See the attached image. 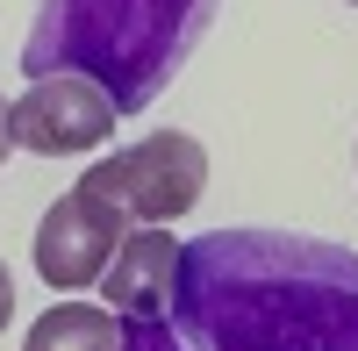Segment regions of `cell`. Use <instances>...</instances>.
Returning a JSON list of instances; mask_svg holds the SVG:
<instances>
[{
    "instance_id": "7",
    "label": "cell",
    "mask_w": 358,
    "mask_h": 351,
    "mask_svg": "<svg viewBox=\"0 0 358 351\" xmlns=\"http://www.w3.org/2000/svg\"><path fill=\"white\" fill-rule=\"evenodd\" d=\"M22 351H122V315L94 301H57L29 323Z\"/></svg>"
},
{
    "instance_id": "10",
    "label": "cell",
    "mask_w": 358,
    "mask_h": 351,
    "mask_svg": "<svg viewBox=\"0 0 358 351\" xmlns=\"http://www.w3.org/2000/svg\"><path fill=\"white\" fill-rule=\"evenodd\" d=\"M15 151V129H8V101H0V158Z\"/></svg>"
},
{
    "instance_id": "2",
    "label": "cell",
    "mask_w": 358,
    "mask_h": 351,
    "mask_svg": "<svg viewBox=\"0 0 358 351\" xmlns=\"http://www.w3.org/2000/svg\"><path fill=\"white\" fill-rule=\"evenodd\" d=\"M222 0H43L22 43V72H86L122 115H143L194 57Z\"/></svg>"
},
{
    "instance_id": "3",
    "label": "cell",
    "mask_w": 358,
    "mask_h": 351,
    "mask_svg": "<svg viewBox=\"0 0 358 351\" xmlns=\"http://www.w3.org/2000/svg\"><path fill=\"white\" fill-rule=\"evenodd\" d=\"M79 187L115 201L122 222H179L208 187V151L187 129H158V136L129 143V151L101 158L94 172H79Z\"/></svg>"
},
{
    "instance_id": "9",
    "label": "cell",
    "mask_w": 358,
    "mask_h": 351,
    "mask_svg": "<svg viewBox=\"0 0 358 351\" xmlns=\"http://www.w3.org/2000/svg\"><path fill=\"white\" fill-rule=\"evenodd\" d=\"M8 315H15V280H8V266H0V330H8Z\"/></svg>"
},
{
    "instance_id": "6",
    "label": "cell",
    "mask_w": 358,
    "mask_h": 351,
    "mask_svg": "<svg viewBox=\"0 0 358 351\" xmlns=\"http://www.w3.org/2000/svg\"><path fill=\"white\" fill-rule=\"evenodd\" d=\"M172 280H179V244L165 222H129L115 244L108 273L94 280L115 315H165L172 308Z\"/></svg>"
},
{
    "instance_id": "8",
    "label": "cell",
    "mask_w": 358,
    "mask_h": 351,
    "mask_svg": "<svg viewBox=\"0 0 358 351\" xmlns=\"http://www.w3.org/2000/svg\"><path fill=\"white\" fill-rule=\"evenodd\" d=\"M122 351H187L165 315H122Z\"/></svg>"
},
{
    "instance_id": "1",
    "label": "cell",
    "mask_w": 358,
    "mask_h": 351,
    "mask_svg": "<svg viewBox=\"0 0 358 351\" xmlns=\"http://www.w3.org/2000/svg\"><path fill=\"white\" fill-rule=\"evenodd\" d=\"M165 323L187 351H358V251L301 229L179 244Z\"/></svg>"
},
{
    "instance_id": "11",
    "label": "cell",
    "mask_w": 358,
    "mask_h": 351,
    "mask_svg": "<svg viewBox=\"0 0 358 351\" xmlns=\"http://www.w3.org/2000/svg\"><path fill=\"white\" fill-rule=\"evenodd\" d=\"M351 8H358V0H351Z\"/></svg>"
},
{
    "instance_id": "5",
    "label": "cell",
    "mask_w": 358,
    "mask_h": 351,
    "mask_svg": "<svg viewBox=\"0 0 358 351\" xmlns=\"http://www.w3.org/2000/svg\"><path fill=\"white\" fill-rule=\"evenodd\" d=\"M122 229H129L122 208L101 201V194H86V187H72L65 201H50L43 229H36V273H43V287H57V294L94 287L108 273L115 244H122Z\"/></svg>"
},
{
    "instance_id": "4",
    "label": "cell",
    "mask_w": 358,
    "mask_h": 351,
    "mask_svg": "<svg viewBox=\"0 0 358 351\" xmlns=\"http://www.w3.org/2000/svg\"><path fill=\"white\" fill-rule=\"evenodd\" d=\"M122 122L108 86H94L86 72H50V79H29V94L8 108V129L22 151H43V158H72V151H101Z\"/></svg>"
}]
</instances>
